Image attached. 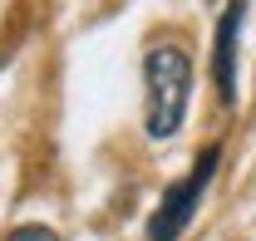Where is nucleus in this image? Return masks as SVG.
<instances>
[{
  "mask_svg": "<svg viewBox=\"0 0 256 241\" xmlns=\"http://www.w3.org/2000/svg\"><path fill=\"white\" fill-rule=\"evenodd\" d=\"M5 241H60V236H54L50 226H15Z\"/></svg>",
  "mask_w": 256,
  "mask_h": 241,
  "instance_id": "obj_4",
  "label": "nucleus"
},
{
  "mask_svg": "<svg viewBox=\"0 0 256 241\" xmlns=\"http://www.w3.org/2000/svg\"><path fill=\"white\" fill-rule=\"evenodd\" d=\"M242 20H246V5L232 0L222 10V25H217V50H212V84L222 104H236V40H242Z\"/></svg>",
  "mask_w": 256,
  "mask_h": 241,
  "instance_id": "obj_3",
  "label": "nucleus"
},
{
  "mask_svg": "<svg viewBox=\"0 0 256 241\" xmlns=\"http://www.w3.org/2000/svg\"><path fill=\"white\" fill-rule=\"evenodd\" d=\"M148 138H172L188 114V89H192V60L182 44H153L148 50Z\"/></svg>",
  "mask_w": 256,
  "mask_h": 241,
  "instance_id": "obj_1",
  "label": "nucleus"
},
{
  "mask_svg": "<svg viewBox=\"0 0 256 241\" xmlns=\"http://www.w3.org/2000/svg\"><path fill=\"white\" fill-rule=\"evenodd\" d=\"M217 158H222L217 148H202V158L192 162V172L162 192L158 212H153V222H148V241H178L182 236V226L192 222V212H197V202H202L207 182H212V172H217Z\"/></svg>",
  "mask_w": 256,
  "mask_h": 241,
  "instance_id": "obj_2",
  "label": "nucleus"
}]
</instances>
